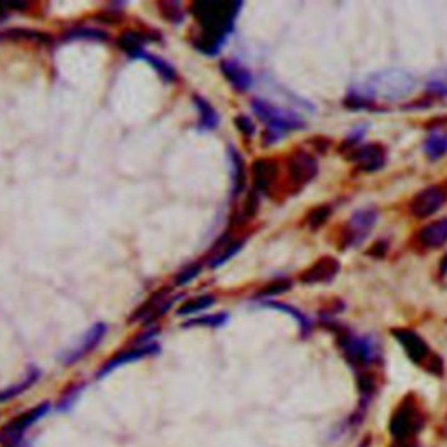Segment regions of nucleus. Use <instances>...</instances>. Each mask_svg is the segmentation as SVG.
I'll return each instance as SVG.
<instances>
[{
	"label": "nucleus",
	"mask_w": 447,
	"mask_h": 447,
	"mask_svg": "<svg viewBox=\"0 0 447 447\" xmlns=\"http://www.w3.org/2000/svg\"><path fill=\"white\" fill-rule=\"evenodd\" d=\"M242 2L198 0L191 6V13L201 25V36L192 37V46L203 54L215 56L220 53L242 9Z\"/></svg>",
	"instance_id": "obj_1"
},
{
	"label": "nucleus",
	"mask_w": 447,
	"mask_h": 447,
	"mask_svg": "<svg viewBox=\"0 0 447 447\" xmlns=\"http://www.w3.org/2000/svg\"><path fill=\"white\" fill-rule=\"evenodd\" d=\"M416 89V79L404 70H384L372 74L356 93L374 100H402Z\"/></svg>",
	"instance_id": "obj_2"
},
{
	"label": "nucleus",
	"mask_w": 447,
	"mask_h": 447,
	"mask_svg": "<svg viewBox=\"0 0 447 447\" xmlns=\"http://www.w3.org/2000/svg\"><path fill=\"white\" fill-rule=\"evenodd\" d=\"M252 110L256 112V116L260 121H264L267 125L266 133H264V140H267V146L269 143H276L287 133L304 128V121L297 114L278 109V107L271 105L266 100H252Z\"/></svg>",
	"instance_id": "obj_3"
},
{
	"label": "nucleus",
	"mask_w": 447,
	"mask_h": 447,
	"mask_svg": "<svg viewBox=\"0 0 447 447\" xmlns=\"http://www.w3.org/2000/svg\"><path fill=\"white\" fill-rule=\"evenodd\" d=\"M423 416L418 407V402L412 395L402 400L397 411L393 412L390 419V433L397 440V446H409L412 444V437L421 430Z\"/></svg>",
	"instance_id": "obj_4"
},
{
	"label": "nucleus",
	"mask_w": 447,
	"mask_h": 447,
	"mask_svg": "<svg viewBox=\"0 0 447 447\" xmlns=\"http://www.w3.org/2000/svg\"><path fill=\"white\" fill-rule=\"evenodd\" d=\"M338 343L345 353L346 360L355 367H366L377 356V346L370 338H356L348 330L339 327L336 330Z\"/></svg>",
	"instance_id": "obj_5"
},
{
	"label": "nucleus",
	"mask_w": 447,
	"mask_h": 447,
	"mask_svg": "<svg viewBox=\"0 0 447 447\" xmlns=\"http://www.w3.org/2000/svg\"><path fill=\"white\" fill-rule=\"evenodd\" d=\"M49 411L51 404L44 402V404L36 405V407L29 409V411H25L23 414H18L16 418H13L11 421L6 423V425L0 428V444L4 447L19 444L26 430L36 425L37 421H40L46 414H49Z\"/></svg>",
	"instance_id": "obj_6"
},
{
	"label": "nucleus",
	"mask_w": 447,
	"mask_h": 447,
	"mask_svg": "<svg viewBox=\"0 0 447 447\" xmlns=\"http://www.w3.org/2000/svg\"><path fill=\"white\" fill-rule=\"evenodd\" d=\"M107 330H109V327H107L103 322L95 323V325H93L91 329H88V332L82 336L79 345H75L74 348L68 350L65 355H61V362H63L65 366H74V363L81 362L82 359H86L89 353H93L96 348H98L100 343L105 339Z\"/></svg>",
	"instance_id": "obj_7"
},
{
	"label": "nucleus",
	"mask_w": 447,
	"mask_h": 447,
	"mask_svg": "<svg viewBox=\"0 0 447 447\" xmlns=\"http://www.w3.org/2000/svg\"><path fill=\"white\" fill-rule=\"evenodd\" d=\"M447 201V192L440 185H430V187L419 191L409 203V212L418 219L433 215L442 208L444 203Z\"/></svg>",
	"instance_id": "obj_8"
},
{
	"label": "nucleus",
	"mask_w": 447,
	"mask_h": 447,
	"mask_svg": "<svg viewBox=\"0 0 447 447\" xmlns=\"http://www.w3.org/2000/svg\"><path fill=\"white\" fill-rule=\"evenodd\" d=\"M318 173V163L309 152H295L288 159V177L294 185H306Z\"/></svg>",
	"instance_id": "obj_9"
},
{
	"label": "nucleus",
	"mask_w": 447,
	"mask_h": 447,
	"mask_svg": "<svg viewBox=\"0 0 447 447\" xmlns=\"http://www.w3.org/2000/svg\"><path fill=\"white\" fill-rule=\"evenodd\" d=\"M391 334H393V338L400 343L402 348L405 350L407 356L416 366H423V363L426 362V359L430 356V348L421 336H418V334L411 329H393Z\"/></svg>",
	"instance_id": "obj_10"
},
{
	"label": "nucleus",
	"mask_w": 447,
	"mask_h": 447,
	"mask_svg": "<svg viewBox=\"0 0 447 447\" xmlns=\"http://www.w3.org/2000/svg\"><path fill=\"white\" fill-rule=\"evenodd\" d=\"M156 353H159V346L157 345H140V346H132L130 350H126V352L119 353V355L112 356V359L109 360V362L105 363V366L102 367V369L98 370V374H96V377L98 379H102L103 376H107V374H110L112 370H116L118 367H123L126 366V363H133V362H139V360L146 359V356H152L156 355Z\"/></svg>",
	"instance_id": "obj_11"
},
{
	"label": "nucleus",
	"mask_w": 447,
	"mask_h": 447,
	"mask_svg": "<svg viewBox=\"0 0 447 447\" xmlns=\"http://www.w3.org/2000/svg\"><path fill=\"white\" fill-rule=\"evenodd\" d=\"M377 222V212L374 208L359 210L348 222V235H346V245L353 246L362 242L370 231L374 224Z\"/></svg>",
	"instance_id": "obj_12"
},
{
	"label": "nucleus",
	"mask_w": 447,
	"mask_h": 447,
	"mask_svg": "<svg viewBox=\"0 0 447 447\" xmlns=\"http://www.w3.org/2000/svg\"><path fill=\"white\" fill-rule=\"evenodd\" d=\"M352 159L355 161L360 170L372 173V171L381 170L384 166V163H386V150L379 143H366V146L353 152Z\"/></svg>",
	"instance_id": "obj_13"
},
{
	"label": "nucleus",
	"mask_w": 447,
	"mask_h": 447,
	"mask_svg": "<svg viewBox=\"0 0 447 447\" xmlns=\"http://www.w3.org/2000/svg\"><path fill=\"white\" fill-rule=\"evenodd\" d=\"M339 273V262L334 257H322L320 260H316L313 266H309L304 273L299 276V280L302 283H327L332 281L336 278V274Z\"/></svg>",
	"instance_id": "obj_14"
},
{
	"label": "nucleus",
	"mask_w": 447,
	"mask_h": 447,
	"mask_svg": "<svg viewBox=\"0 0 447 447\" xmlns=\"http://www.w3.org/2000/svg\"><path fill=\"white\" fill-rule=\"evenodd\" d=\"M220 72L226 77V81L233 86L238 93H246L253 84V77L246 67L238 63L236 60H222L220 61Z\"/></svg>",
	"instance_id": "obj_15"
},
{
	"label": "nucleus",
	"mask_w": 447,
	"mask_h": 447,
	"mask_svg": "<svg viewBox=\"0 0 447 447\" xmlns=\"http://www.w3.org/2000/svg\"><path fill=\"white\" fill-rule=\"evenodd\" d=\"M252 177H253V191L262 194L269 191L271 185L276 182L278 177V163L273 159H256L252 164Z\"/></svg>",
	"instance_id": "obj_16"
},
{
	"label": "nucleus",
	"mask_w": 447,
	"mask_h": 447,
	"mask_svg": "<svg viewBox=\"0 0 447 447\" xmlns=\"http://www.w3.org/2000/svg\"><path fill=\"white\" fill-rule=\"evenodd\" d=\"M163 39V36L156 32H150V36L142 32H125L118 39L119 49L125 51L128 56L132 58H140L142 53L146 51V44H149L150 40H159Z\"/></svg>",
	"instance_id": "obj_17"
},
{
	"label": "nucleus",
	"mask_w": 447,
	"mask_h": 447,
	"mask_svg": "<svg viewBox=\"0 0 447 447\" xmlns=\"http://www.w3.org/2000/svg\"><path fill=\"white\" fill-rule=\"evenodd\" d=\"M418 242L421 243V246L432 250L440 249L442 245L447 243V219L435 220V222L428 224L425 228L419 229L418 233Z\"/></svg>",
	"instance_id": "obj_18"
},
{
	"label": "nucleus",
	"mask_w": 447,
	"mask_h": 447,
	"mask_svg": "<svg viewBox=\"0 0 447 447\" xmlns=\"http://www.w3.org/2000/svg\"><path fill=\"white\" fill-rule=\"evenodd\" d=\"M166 297H168V288H159V290L154 292V294L150 295L146 302H142V304L139 306V309L130 316V323L143 322L146 325H149V322L152 320V316L156 315L157 309L166 302Z\"/></svg>",
	"instance_id": "obj_19"
},
{
	"label": "nucleus",
	"mask_w": 447,
	"mask_h": 447,
	"mask_svg": "<svg viewBox=\"0 0 447 447\" xmlns=\"http://www.w3.org/2000/svg\"><path fill=\"white\" fill-rule=\"evenodd\" d=\"M192 102H194L196 109H198L199 128L206 130V132H212V130L219 128L220 119H219V114H217L215 107H213L208 100H205L199 95H194Z\"/></svg>",
	"instance_id": "obj_20"
},
{
	"label": "nucleus",
	"mask_w": 447,
	"mask_h": 447,
	"mask_svg": "<svg viewBox=\"0 0 447 447\" xmlns=\"http://www.w3.org/2000/svg\"><path fill=\"white\" fill-rule=\"evenodd\" d=\"M61 40H91V42H103L109 40V33L102 29H91V26H72L61 36Z\"/></svg>",
	"instance_id": "obj_21"
},
{
	"label": "nucleus",
	"mask_w": 447,
	"mask_h": 447,
	"mask_svg": "<svg viewBox=\"0 0 447 447\" xmlns=\"http://www.w3.org/2000/svg\"><path fill=\"white\" fill-rule=\"evenodd\" d=\"M229 157L233 166V196L238 198L245 191V161L235 147H229Z\"/></svg>",
	"instance_id": "obj_22"
},
{
	"label": "nucleus",
	"mask_w": 447,
	"mask_h": 447,
	"mask_svg": "<svg viewBox=\"0 0 447 447\" xmlns=\"http://www.w3.org/2000/svg\"><path fill=\"white\" fill-rule=\"evenodd\" d=\"M217 302V297L212 294H203L198 295V297L191 299V301L184 302L180 308L177 309L178 316H189V315H196L199 311H205V309L212 308L213 304Z\"/></svg>",
	"instance_id": "obj_23"
},
{
	"label": "nucleus",
	"mask_w": 447,
	"mask_h": 447,
	"mask_svg": "<svg viewBox=\"0 0 447 447\" xmlns=\"http://www.w3.org/2000/svg\"><path fill=\"white\" fill-rule=\"evenodd\" d=\"M140 58H142V60H146L147 63H149L150 67H152L154 70L161 75V79H163L164 82L177 81V70H175L173 65L168 63L166 60H163V58H159V56H154V54L147 53V51H143L142 56Z\"/></svg>",
	"instance_id": "obj_24"
},
{
	"label": "nucleus",
	"mask_w": 447,
	"mask_h": 447,
	"mask_svg": "<svg viewBox=\"0 0 447 447\" xmlns=\"http://www.w3.org/2000/svg\"><path fill=\"white\" fill-rule=\"evenodd\" d=\"M39 374L40 372L37 369H30V372L23 377L22 383L15 384V386L6 388V390H0V402L13 400V398H16L18 395L25 393V391L29 390L33 383H37V379H39Z\"/></svg>",
	"instance_id": "obj_25"
},
{
	"label": "nucleus",
	"mask_w": 447,
	"mask_h": 447,
	"mask_svg": "<svg viewBox=\"0 0 447 447\" xmlns=\"http://www.w3.org/2000/svg\"><path fill=\"white\" fill-rule=\"evenodd\" d=\"M262 304L266 306V308L278 309V311L287 313V315H290L292 318L297 320V323H299V325H301V332H302V334H309V332H311V322H309L308 316H306L302 311H299L297 308H292V306L285 304V302H276V301H264Z\"/></svg>",
	"instance_id": "obj_26"
},
{
	"label": "nucleus",
	"mask_w": 447,
	"mask_h": 447,
	"mask_svg": "<svg viewBox=\"0 0 447 447\" xmlns=\"http://www.w3.org/2000/svg\"><path fill=\"white\" fill-rule=\"evenodd\" d=\"M425 154L430 159H440L447 154V136L440 133H433L425 142Z\"/></svg>",
	"instance_id": "obj_27"
},
{
	"label": "nucleus",
	"mask_w": 447,
	"mask_h": 447,
	"mask_svg": "<svg viewBox=\"0 0 447 447\" xmlns=\"http://www.w3.org/2000/svg\"><path fill=\"white\" fill-rule=\"evenodd\" d=\"M243 245H245V240H236V242H231V243H228V245H224L220 252H215V257L210 260L208 266L212 267V269H217V267H220L222 264L228 262L229 259H233V257H235L236 253L243 249Z\"/></svg>",
	"instance_id": "obj_28"
},
{
	"label": "nucleus",
	"mask_w": 447,
	"mask_h": 447,
	"mask_svg": "<svg viewBox=\"0 0 447 447\" xmlns=\"http://www.w3.org/2000/svg\"><path fill=\"white\" fill-rule=\"evenodd\" d=\"M292 288V281L288 278H281V280H273L266 285L264 288H260L259 292L256 294L257 299H267V297H274V295L285 294Z\"/></svg>",
	"instance_id": "obj_29"
},
{
	"label": "nucleus",
	"mask_w": 447,
	"mask_h": 447,
	"mask_svg": "<svg viewBox=\"0 0 447 447\" xmlns=\"http://www.w3.org/2000/svg\"><path fill=\"white\" fill-rule=\"evenodd\" d=\"M228 320H229L228 313H217V315H208V316H201V318L189 320L187 323H184V327L185 329H189V327H212V329H215V327L226 325Z\"/></svg>",
	"instance_id": "obj_30"
},
{
	"label": "nucleus",
	"mask_w": 447,
	"mask_h": 447,
	"mask_svg": "<svg viewBox=\"0 0 447 447\" xmlns=\"http://www.w3.org/2000/svg\"><path fill=\"white\" fill-rule=\"evenodd\" d=\"M159 11L163 18L170 23H180L184 19V11H182L178 2H161Z\"/></svg>",
	"instance_id": "obj_31"
},
{
	"label": "nucleus",
	"mask_w": 447,
	"mask_h": 447,
	"mask_svg": "<svg viewBox=\"0 0 447 447\" xmlns=\"http://www.w3.org/2000/svg\"><path fill=\"white\" fill-rule=\"evenodd\" d=\"M329 217H330V206L323 205V206H318V208H313L311 212H309L306 222H308V226L311 229H318L322 228L327 220H329Z\"/></svg>",
	"instance_id": "obj_32"
},
{
	"label": "nucleus",
	"mask_w": 447,
	"mask_h": 447,
	"mask_svg": "<svg viewBox=\"0 0 447 447\" xmlns=\"http://www.w3.org/2000/svg\"><path fill=\"white\" fill-rule=\"evenodd\" d=\"M201 269H203L201 264H191V266H185L184 269L175 276L173 283L177 285V287H185V285H189L192 280H196V278L199 276Z\"/></svg>",
	"instance_id": "obj_33"
},
{
	"label": "nucleus",
	"mask_w": 447,
	"mask_h": 447,
	"mask_svg": "<svg viewBox=\"0 0 447 447\" xmlns=\"http://www.w3.org/2000/svg\"><path fill=\"white\" fill-rule=\"evenodd\" d=\"M430 95L433 96H447V72H442V74H437L435 77H432L428 81V86H426Z\"/></svg>",
	"instance_id": "obj_34"
},
{
	"label": "nucleus",
	"mask_w": 447,
	"mask_h": 447,
	"mask_svg": "<svg viewBox=\"0 0 447 447\" xmlns=\"http://www.w3.org/2000/svg\"><path fill=\"white\" fill-rule=\"evenodd\" d=\"M359 390L367 400V398L372 397L374 391H376V379H374L370 374H362V376L359 377Z\"/></svg>",
	"instance_id": "obj_35"
},
{
	"label": "nucleus",
	"mask_w": 447,
	"mask_h": 447,
	"mask_svg": "<svg viewBox=\"0 0 447 447\" xmlns=\"http://www.w3.org/2000/svg\"><path fill=\"white\" fill-rule=\"evenodd\" d=\"M235 123H236V126H238L240 132H242L246 139H250V136L256 135V126H253V123L250 121L246 116H238V118L235 119Z\"/></svg>",
	"instance_id": "obj_36"
},
{
	"label": "nucleus",
	"mask_w": 447,
	"mask_h": 447,
	"mask_svg": "<svg viewBox=\"0 0 447 447\" xmlns=\"http://www.w3.org/2000/svg\"><path fill=\"white\" fill-rule=\"evenodd\" d=\"M81 390H82V384L75 386L74 390H68L67 393H65V397L61 398V402H60V405H58V409H60V411H67V409H70L72 405H74L75 398H77L79 393H81Z\"/></svg>",
	"instance_id": "obj_37"
},
{
	"label": "nucleus",
	"mask_w": 447,
	"mask_h": 447,
	"mask_svg": "<svg viewBox=\"0 0 447 447\" xmlns=\"http://www.w3.org/2000/svg\"><path fill=\"white\" fill-rule=\"evenodd\" d=\"M26 4L22 2H0V23L9 18V9H25Z\"/></svg>",
	"instance_id": "obj_38"
},
{
	"label": "nucleus",
	"mask_w": 447,
	"mask_h": 447,
	"mask_svg": "<svg viewBox=\"0 0 447 447\" xmlns=\"http://www.w3.org/2000/svg\"><path fill=\"white\" fill-rule=\"evenodd\" d=\"M386 250H388V245L384 242H381V243H376V245H374L372 249L369 250V253H370V256L383 257L384 253H386Z\"/></svg>",
	"instance_id": "obj_39"
},
{
	"label": "nucleus",
	"mask_w": 447,
	"mask_h": 447,
	"mask_svg": "<svg viewBox=\"0 0 447 447\" xmlns=\"http://www.w3.org/2000/svg\"><path fill=\"white\" fill-rule=\"evenodd\" d=\"M440 274H442V276L447 274V253L442 257V260H440Z\"/></svg>",
	"instance_id": "obj_40"
}]
</instances>
